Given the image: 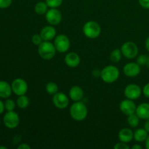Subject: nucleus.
<instances>
[{"mask_svg": "<svg viewBox=\"0 0 149 149\" xmlns=\"http://www.w3.org/2000/svg\"><path fill=\"white\" fill-rule=\"evenodd\" d=\"M70 115L74 120L81 122L86 119L88 110L84 103L80 101L74 102L70 107Z\"/></svg>", "mask_w": 149, "mask_h": 149, "instance_id": "1", "label": "nucleus"}, {"mask_svg": "<svg viewBox=\"0 0 149 149\" xmlns=\"http://www.w3.org/2000/svg\"><path fill=\"white\" fill-rule=\"evenodd\" d=\"M56 48L54 44L48 41H43L38 46V54L44 60H51L56 54Z\"/></svg>", "mask_w": 149, "mask_h": 149, "instance_id": "2", "label": "nucleus"}, {"mask_svg": "<svg viewBox=\"0 0 149 149\" xmlns=\"http://www.w3.org/2000/svg\"><path fill=\"white\" fill-rule=\"evenodd\" d=\"M100 77L106 83H113L119 79V70L115 65H107L101 70Z\"/></svg>", "mask_w": 149, "mask_h": 149, "instance_id": "3", "label": "nucleus"}, {"mask_svg": "<svg viewBox=\"0 0 149 149\" xmlns=\"http://www.w3.org/2000/svg\"><path fill=\"white\" fill-rule=\"evenodd\" d=\"M83 33L84 36L89 39H96L101 33V28L97 22L90 20L84 23L83 26Z\"/></svg>", "mask_w": 149, "mask_h": 149, "instance_id": "4", "label": "nucleus"}, {"mask_svg": "<svg viewBox=\"0 0 149 149\" xmlns=\"http://www.w3.org/2000/svg\"><path fill=\"white\" fill-rule=\"evenodd\" d=\"M122 55L127 59H133L138 56V47L132 42H126L121 47Z\"/></svg>", "mask_w": 149, "mask_h": 149, "instance_id": "5", "label": "nucleus"}, {"mask_svg": "<svg viewBox=\"0 0 149 149\" xmlns=\"http://www.w3.org/2000/svg\"><path fill=\"white\" fill-rule=\"evenodd\" d=\"M54 45L58 52L64 53L69 49L71 42L68 36L64 34H59L55 36V40H54Z\"/></svg>", "mask_w": 149, "mask_h": 149, "instance_id": "6", "label": "nucleus"}, {"mask_svg": "<svg viewBox=\"0 0 149 149\" xmlns=\"http://www.w3.org/2000/svg\"><path fill=\"white\" fill-rule=\"evenodd\" d=\"M3 122L6 127L8 129H15L20 124V117L18 114L14 111H7L3 117Z\"/></svg>", "mask_w": 149, "mask_h": 149, "instance_id": "7", "label": "nucleus"}, {"mask_svg": "<svg viewBox=\"0 0 149 149\" xmlns=\"http://www.w3.org/2000/svg\"><path fill=\"white\" fill-rule=\"evenodd\" d=\"M11 87L13 93L17 96L26 95L29 88L26 80L21 78H17L13 80L11 84Z\"/></svg>", "mask_w": 149, "mask_h": 149, "instance_id": "8", "label": "nucleus"}, {"mask_svg": "<svg viewBox=\"0 0 149 149\" xmlns=\"http://www.w3.org/2000/svg\"><path fill=\"white\" fill-rule=\"evenodd\" d=\"M45 19L49 25L56 26L62 20V14L57 8H50L45 14Z\"/></svg>", "mask_w": 149, "mask_h": 149, "instance_id": "9", "label": "nucleus"}, {"mask_svg": "<svg viewBox=\"0 0 149 149\" xmlns=\"http://www.w3.org/2000/svg\"><path fill=\"white\" fill-rule=\"evenodd\" d=\"M125 95L127 99L135 100L139 98L142 93V90L141 87L136 84H130L125 87Z\"/></svg>", "mask_w": 149, "mask_h": 149, "instance_id": "10", "label": "nucleus"}, {"mask_svg": "<svg viewBox=\"0 0 149 149\" xmlns=\"http://www.w3.org/2000/svg\"><path fill=\"white\" fill-rule=\"evenodd\" d=\"M52 102L54 106L59 109H65L68 107L69 104V99L65 94L58 92L53 95Z\"/></svg>", "mask_w": 149, "mask_h": 149, "instance_id": "11", "label": "nucleus"}, {"mask_svg": "<svg viewBox=\"0 0 149 149\" xmlns=\"http://www.w3.org/2000/svg\"><path fill=\"white\" fill-rule=\"evenodd\" d=\"M136 105L134 103L133 100L130 99H125L121 101L119 104V109L126 116L135 113L136 111Z\"/></svg>", "mask_w": 149, "mask_h": 149, "instance_id": "12", "label": "nucleus"}, {"mask_svg": "<svg viewBox=\"0 0 149 149\" xmlns=\"http://www.w3.org/2000/svg\"><path fill=\"white\" fill-rule=\"evenodd\" d=\"M141 71V65L137 63H128L124 66L123 72L128 77H135L139 75Z\"/></svg>", "mask_w": 149, "mask_h": 149, "instance_id": "13", "label": "nucleus"}, {"mask_svg": "<svg viewBox=\"0 0 149 149\" xmlns=\"http://www.w3.org/2000/svg\"><path fill=\"white\" fill-rule=\"evenodd\" d=\"M39 34L42 36L43 41L50 42L52 39H55V36H56V29L52 25L46 26L42 28Z\"/></svg>", "mask_w": 149, "mask_h": 149, "instance_id": "14", "label": "nucleus"}, {"mask_svg": "<svg viewBox=\"0 0 149 149\" xmlns=\"http://www.w3.org/2000/svg\"><path fill=\"white\" fill-rule=\"evenodd\" d=\"M80 57L76 52H68L65 56V63L70 68H76L80 63Z\"/></svg>", "mask_w": 149, "mask_h": 149, "instance_id": "15", "label": "nucleus"}, {"mask_svg": "<svg viewBox=\"0 0 149 149\" xmlns=\"http://www.w3.org/2000/svg\"><path fill=\"white\" fill-rule=\"evenodd\" d=\"M118 138L121 142L128 143L131 142L134 138V132L130 128H123L119 131L118 134Z\"/></svg>", "mask_w": 149, "mask_h": 149, "instance_id": "16", "label": "nucleus"}, {"mask_svg": "<svg viewBox=\"0 0 149 149\" xmlns=\"http://www.w3.org/2000/svg\"><path fill=\"white\" fill-rule=\"evenodd\" d=\"M69 97L74 102L80 101L84 97V91L79 86H73L69 90Z\"/></svg>", "mask_w": 149, "mask_h": 149, "instance_id": "17", "label": "nucleus"}, {"mask_svg": "<svg viewBox=\"0 0 149 149\" xmlns=\"http://www.w3.org/2000/svg\"><path fill=\"white\" fill-rule=\"evenodd\" d=\"M135 113L141 119H149V103H143L137 106Z\"/></svg>", "mask_w": 149, "mask_h": 149, "instance_id": "18", "label": "nucleus"}, {"mask_svg": "<svg viewBox=\"0 0 149 149\" xmlns=\"http://www.w3.org/2000/svg\"><path fill=\"white\" fill-rule=\"evenodd\" d=\"M12 93L13 90H12L11 84L6 81H2V80L0 81V97L4 99L9 98Z\"/></svg>", "mask_w": 149, "mask_h": 149, "instance_id": "19", "label": "nucleus"}, {"mask_svg": "<svg viewBox=\"0 0 149 149\" xmlns=\"http://www.w3.org/2000/svg\"><path fill=\"white\" fill-rule=\"evenodd\" d=\"M148 133L145 128H139L134 132V139L137 142H144L148 138Z\"/></svg>", "mask_w": 149, "mask_h": 149, "instance_id": "20", "label": "nucleus"}, {"mask_svg": "<svg viewBox=\"0 0 149 149\" xmlns=\"http://www.w3.org/2000/svg\"><path fill=\"white\" fill-rule=\"evenodd\" d=\"M48 5L46 1H38L34 6V11L36 14L39 15H43L46 14L48 10Z\"/></svg>", "mask_w": 149, "mask_h": 149, "instance_id": "21", "label": "nucleus"}, {"mask_svg": "<svg viewBox=\"0 0 149 149\" xmlns=\"http://www.w3.org/2000/svg\"><path fill=\"white\" fill-rule=\"evenodd\" d=\"M29 103H30V100L26 95L18 96L17 100H16V104H17V107L20 109H26L29 106Z\"/></svg>", "mask_w": 149, "mask_h": 149, "instance_id": "22", "label": "nucleus"}, {"mask_svg": "<svg viewBox=\"0 0 149 149\" xmlns=\"http://www.w3.org/2000/svg\"><path fill=\"white\" fill-rule=\"evenodd\" d=\"M122 51L119 49H115L111 52L110 54V61L113 63H119L122 59Z\"/></svg>", "mask_w": 149, "mask_h": 149, "instance_id": "23", "label": "nucleus"}, {"mask_svg": "<svg viewBox=\"0 0 149 149\" xmlns=\"http://www.w3.org/2000/svg\"><path fill=\"white\" fill-rule=\"evenodd\" d=\"M127 122L131 127H136L139 125L140 118L138 117L136 113H132V114L127 116Z\"/></svg>", "mask_w": 149, "mask_h": 149, "instance_id": "24", "label": "nucleus"}, {"mask_svg": "<svg viewBox=\"0 0 149 149\" xmlns=\"http://www.w3.org/2000/svg\"><path fill=\"white\" fill-rule=\"evenodd\" d=\"M45 90H46V92L48 94L55 95V93H57L58 92V86L55 82L50 81V82H48L46 84Z\"/></svg>", "mask_w": 149, "mask_h": 149, "instance_id": "25", "label": "nucleus"}, {"mask_svg": "<svg viewBox=\"0 0 149 149\" xmlns=\"http://www.w3.org/2000/svg\"><path fill=\"white\" fill-rule=\"evenodd\" d=\"M4 103V108L7 111H14L15 109L16 103L13 100L10 98H7Z\"/></svg>", "mask_w": 149, "mask_h": 149, "instance_id": "26", "label": "nucleus"}, {"mask_svg": "<svg viewBox=\"0 0 149 149\" xmlns=\"http://www.w3.org/2000/svg\"><path fill=\"white\" fill-rule=\"evenodd\" d=\"M63 0H45L49 8H58L62 4Z\"/></svg>", "mask_w": 149, "mask_h": 149, "instance_id": "27", "label": "nucleus"}, {"mask_svg": "<svg viewBox=\"0 0 149 149\" xmlns=\"http://www.w3.org/2000/svg\"><path fill=\"white\" fill-rule=\"evenodd\" d=\"M43 42L42 36L40 34H33L31 37V42L33 45H36V46H39L42 42Z\"/></svg>", "mask_w": 149, "mask_h": 149, "instance_id": "28", "label": "nucleus"}, {"mask_svg": "<svg viewBox=\"0 0 149 149\" xmlns=\"http://www.w3.org/2000/svg\"><path fill=\"white\" fill-rule=\"evenodd\" d=\"M147 58H148V56L146 55H139L137 58V63L141 65H141H145L147 62Z\"/></svg>", "mask_w": 149, "mask_h": 149, "instance_id": "29", "label": "nucleus"}, {"mask_svg": "<svg viewBox=\"0 0 149 149\" xmlns=\"http://www.w3.org/2000/svg\"><path fill=\"white\" fill-rule=\"evenodd\" d=\"M13 0H0V8L5 9L12 4Z\"/></svg>", "mask_w": 149, "mask_h": 149, "instance_id": "30", "label": "nucleus"}, {"mask_svg": "<svg viewBox=\"0 0 149 149\" xmlns=\"http://www.w3.org/2000/svg\"><path fill=\"white\" fill-rule=\"evenodd\" d=\"M113 148L115 149H130L129 146H127V144L126 143L124 142H119L117 143L116 144H115L114 146H113Z\"/></svg>", "mask_w": 149, "mask_h": 149, "instance_id": "31", "label": "nucleus"}, {"mask_svg": "<svg viewBox=\"0 0 149 149\" xmlns=\"http://www.w3.org/2000/svg\"><path fill=\"white\" fill-rule=\"evenodd\" d=\"M140 5L144 9H149V0H138Z\"/></svg>", "mask_w": 149, "mask_h": 149, "instance_id": "32", "label": "nucleus"}, {"mask_svg": "<svg viewBox=\"0 0 149 149\" xmlns=\"http://www.w3.org/2000/svg\"><path fill=\"white\" fill-rule=\"evenodd\" d=\"M142 93H143L145 97H146L147 98H149V82L147 83V84L144 86L143 88Z\"/></svg>", "mask_w": 149, "mask_h": 149, "instance_id": "33", "label": "nucleus"}, {"mask_svg": "<svg viewBox=\"0 0 149 149\" xmlns=\"http://www.w3.org/2000/svg\"><path fill=\"white\" fill-rule=\"evenodd\" d=\"M92 74L95 78H98V77H100V76H101V71L99 70L98 68H95V69H94L93 71Z\"/></svg>", "mask_w": 149, "mask_h": 149, "instance_id": "34", "label": "nucleus"}, {"mask_svg": "<svg viewBox=\"0 0 149 149\" xmlns=\"http://www.w3.org/2000/svg\"><path fill=\"white\" fill-rule=\"evenodd\" d=\"M17 149H31V146L27 143H21L17 146Z\"/></svg>", "mask_w": 149, "mask_h": 149, "instance_id": "35", "label": "nucleus"}, {"mask_svg": "<svg viewBox=\"0 0 149 149\" xmlns=\"http://www.w3.org/2000/svg\"><path fill=\"white\" fill-rule=\"evenodd\" d=\"M4 110H5V108H4V103L0 100V115L4 112Z\"/></svg>", "mask_w": 149, "mask_h": 149, "instance_id": "36", "label": "nucleus"}, {"mask_svg": "<svg viewBox=\"0 0 149 149\" xmlns=\"http://www.w3.org/2000/svg\"><path fill=\"white\" fill-rule=\"evenodd\" d=\"M144 128L146 130L147 132L149 133V119H146V121L145 124H144Z\"/></svg>", "mask_w": 149, "mask_h": 149, "instance_id": "37", "label": "nucleus"}, {"mask_svg": "<svg viewBox=\"0 0 149 149\" xmlns=\"http://www.w3.org/2000/svg\"><path fill=\"white\" fill-rule=\"evenodd\" d=\"M132 149H142L143 147L141 146V145H139V144H135V145H133L132 146Z\"/></svg>", "mask_w": 149, "mask_h": 149, "instance_id": "38", "label": "nucleus"}, {"mask_svg": "<svg viewBox=\"0 0 149 149\" xmlns=\"http://www.w3.org/2000/svg\"><path fill=\"white\" fill-rule=\"evenodd\" d=\"M146 49L149 52V36L147 38L146 40Z\"/></svg>", "mask_w": 149, "mask_h": 149, "instance_id": "39", "label": "nucleus"}, {"mask_svg": "<svg viewBox=\"0 0 149 149\" xmlns=\"http://www.w3.org/2000/svg\"><path fill=\"white\" fill-rule=\"evenodd\" d=\"M146 148L147 149H149V135L148 136V138H147V139L146 140Z\"/></svg>", "mask_w": 149, "mask_h": 149, "instance_id": "40", "label": "nucleus"}, {"mask_svg": "<svg viewBox=\"0 0 149 149\" xmlns=\"http://www.w3.org/2000/svg\"><path fill=\"white\" fill-rule=\"evenodd\" d=\"M146 65L148 68H149V55L148 56V58H147V62H146Z\"/></svg>", "mask_w": 149, "mask_h": 149, "instance_id": "41", "label": "nucleus"}, {"mask_svg": "<svg viewBox=\"0 0 149 149\" xmlns=\"http://www.w3.org/2000/svg\"><path fill=\"white\" fill-rule=\"evenodd\" d=\"M7 148L5 146H0V149H7Z\"/></svg>", "mask_w": 149, "mask_h": 149, "instance_id": "42", "label": "nucleus"}, {"mask_svg": "<svg viewBox=\"0 0 149 149\" xmlns=\"http://www.w3.org/2000/svg\"><path fill=\"white\" fill-rule=\"evenodd\" d=\"M0 125H1V120H0Z\"/></svg>", "mask_w": 149, "mask_h": 149, "instance_id": "43", "label": "nucleus"}]
</instances>
